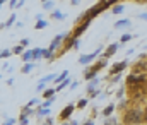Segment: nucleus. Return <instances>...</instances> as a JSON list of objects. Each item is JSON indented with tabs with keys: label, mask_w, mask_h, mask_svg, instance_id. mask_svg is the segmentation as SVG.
I'll return each mask as SVG.
<instances>
[{
	"label": "nucleus",
	"mask_w": 147,
	"mask_h": 125,
	"mask_svg": "<svg viewBox=\"0 0 147 125\" xmlns=\"http://www.w3.org/2000/svg\"><path fill=\"white\" fill-rule=\"evenodd\" d=\"M21 45H22V46L26 48V46L29 45V40H28V38H24V40H21Z\"/></svg>",
	"instance_id": "35"
},
{
	"label": "nucleus",
	"mask_w": 147,
	"mask_h": 125,
	"mask_svg": "<svg viewBox=\"0 0 147 125\" xmlns=\"http://www.w3.org/2000/svg\"><path fill=\"white\" fill-rule=\"evenodd\" d=\"M53 5H55V3H53L51 0H48V2H43V9H45V10H48V12H50V10H53Z\"/></svg>",
	"instance_id": "27"
},
{
	"label": "nucleus",
	"mask_w": 147,
	"mask_h": 125,
	"mask_svg": "<svg viewBox=\"0 0 147 125\" xmlns=\"http://www.w3.org/2000/svg\"><path fill=\"white\" fill-rule=\"evenodd\" d=\"M123 10H125V7H123L121 3H116V5H113V9H111V12L116 14V16H118V14H123Z\"/></svg>",
	"instance_id": "19"
},
{
	"label": "nucleus",
	"mask_w": 147,
	"mask_h": 125,
	"mask_svg": "<svg viewBox=\"0 0 147 125\" xmlns=\"http://www.w3.org/2000/svg\"><path fill=\"white\" fill-rule=\"evenodd\" d=\"M113 110H115V105H108V106L103 110V115H105V117H110L111 113H113Z\"/></svg>",
	"instance_id": "24"
},
{
	"label": "nucleus",
	"mask_w": 147,
	"mask_h": 125,
	"mask_svg": "<svg viewBox=\"0 0 147 125\" xmlns=\"http://www.w3.org/2000/svg\"><path fill=\"white\" fill-rule=\"evenodd\" d=\"M127 67H128V62H127V60H121V62L115 64V65L110 69V76H116V74H120V72L125 70Z\"/></svg>",
	"instance_id": "7"
},
{
	"label": "nucleus",
	"mask_w": 147,
	"mask_h": 125,
	"mask_svg": "<svg viewBox=\"0 0 147 125\" xmlns=\"http://www.w3.org/2000/svg\"><path fill=\"white\" fill-rule=\"evenodd\" d=\"M55 77H57V74H48V76H45L39 82H45V84H48L50 81H55Z\"/></svg>",
	"instance_id": "22"
},
{
	"label": "nucleus",
	"mask_w": 147,
	"mask_h": 125,
	"mask_svg": "<svg viewBox=\"0 0 147 125\" xmlns=\"http://www.w3.org/2000/svg\"><path fill=\"white\" fill-rule=\"evenodd\" d=\"M98 84H99V77H96V79H91V81H89V84H87V93L94 91Z\"/></svg>",
	"instance_id": "17"
},
{
	"label": "nucleus",
	"mask_w": 147,
	"mask_h": 125,
	"mask_svg": "<svg viewBox=\"0 0 147 125\" xmlns=\"http://www.w3.org/2000/svg\"><path fill=\"white\" fill-rule=\"evenodd\" d=\"M74 110H75V105H72V103H70V105H67V106L60 111V120H62V122H67V120L72 117Z\"/></svg>",
	"instance_id": "6"
},
{
	"label": "nucleus",
	"mask_w": 147,
	"mask_h": 125,
	"mask_svg": "<svg viewBox=\"0 0 147 125\" xmlns=\"http://www.w3.org/2000/svg\"><path fill=\"white\" fill-rule=\"evenodd\" d=\"M70 3H72V5H77V3H79V0H70Z\"/></svg>",
	"instance_id": "39"
},
{
	"label": "nucleus",
	"mask_w": 147,
	"mask_h": 125,
	"mask_svg": "<svg viewBox=\"0 0 147 125\" xmlns=\"http://www.w3.org/2000/svg\"><path fill=\"white\" fill-rule=\"evenodd\" d=\"M132 38H135V36H134V34H130V33H125V34H123V36H121V40H120V43H121V45H123V43L130 41V40H132Z\"/></svg>",
	"instance_id": "25"
},
{
	"label": "nucleus",
	"mask_w": 147,
	"mask_h": 125,
	"mask_svg": "<svg viewBox=\"0 0 147 125\" xmlns=\"http://www.w3.org/2000/svg\"><path fill=\"white\" fill-rule=\"evenodd\" d=\"M28 124H29V118H28V115L21 113V117H19V125H28Z\"/></svg>",
	"instance_id": "26"
},
{
	"label": "nucleus",
	"mask_w": 147,
	"mask_h": 125,
	"mask_svg": "<svg viewBox=\"0 0 147 125\" xmlns=\"http://www.w3.org/2000/svg\"><path fill=\"white\" fill-rule=\"evenodd\" d=\"M89 24H91L89 21H84V22H80V24H75L74 31L70 33V34H72V38H77V40H79V36H80V34H82L87 28H89Z\"/></svg>",
	"instance_id": "5"
},
{
	"label": "nucleus",
	"mask_w": 147,
	"mask_h": 125,
	"mask_svg": "<svg viewBox=\"0 0 147 125\" xmlns=\"http://www.w3.org/2000/svg\"><path fill=\"white\" fill-rule=\"evenodd\" d=\"M105 125H116V124H115V120H108Z\"/></svg>",
	"instance_id": "38"
},
{
	"label": "nucleus",
	"mask_w": 147,
	"mask_h": 125,
	"mask_svg": "<svg viewBox=\"0 0 147 125\" xmlns=\"http://www.w3.org/2000/svg\"><path fill=\"white\" fill-rule=\"evenodd\" d=\"M41 2H48V0H41Z\"/></svg>",
	"instance_id": "42"
},
{
	"label": "nucleus",
	"mask_w": 147,
	"mask_h": 125,
	"mask_svg": "<svg viewBox=\"0 0 147 125\" xmlns=\"http://www.w3.org/2000/svg\"><path fill=\"white\" fill-rule=\"evenodd\" d=\"M24 51H26V50H24V46H22V45H17L16 48H12V53H14V55H21V57H22V53H24Z\"/></svg>",
	"instance_id": "20"
},
{
	"label": "nucleus",
	"mask_w": 147,
	"mask_h": 125,
	"mask_svg": "<svg viewBox=\"0 0 147 125\" xmlns=\"http://www.w3.org/2000/svg\"><path fill=\"white\" fill-rule=\"evenodd\" d=\"M63 125H69V124H63Z\"/></svg>",
	"instance_id": "44"
},
{
	"label": "nucleus",
	"mask_w": 147,
	"mask_h": 125,
	"mask_svg": "<svg viewBox=\"0 0 147 125\" xmlns=\"http://www.w3.org/2000/svg\"><path fill=\"white\" fill-rule=\"evenodd\" d=\"M16 19H17V16H16V14H12V16H10V17H9L3 24H0V29H3V28H10V26L16 22Z\"/></svg>",
	"instance_id": "11"
},
{
	"label": "nucleus",
	"mask_w": 147,
	"mask_h": 125,
	"mask_svg": "<svg viewBox=\"0 0 147 125\" xmlns=\"http://www.w3.org/2000/svg\"><path fill=\"white\" fill-rule=\"evenodd\" d=\"M106 64H108V58H105V57H101L96 64H92L91 67H87L86 70H84V79L86 81H91V79H96V76H98V72L101 70V69H105L106 67Z\"/></svg>",
	"instance_id": "1"
},
{
	"label": "nucleus",
	"mask_w": 147,
	"mask_h": 125,
	"mask_svg": "<svg viewBox=\"0 0 147 125\" xmlns=\"http://www.w3.org/2000/svg\"><path fill=\"white\" fill-rule=\"evenodd\" d=\"M12 55V50H9V48H3L2 51H0V60H3V58H9Z\"/></svg>",
	"instance_id": "21"
},
{
	"label": "nucleus",
	"mask_w": 147,
	"mask_h": 125,
	"mask_svg": "<svg viewBox=\"0 0 147 125\" xmlns=\"http://www.w3.org/2000/svg\"><path fill=\"white\" fill-rule=\"evenodd\" d=\"M45 125H50V124H45Z\"/></svg>",
	"instance_id": "43"
},
{
	"label": "nucleus",
	"mask_w": 147,
	"mask_h": 125,
	"mask_svg": "<svg viewBox=\"0 0 147 125\" xmlns=\"http://www.w3.org/2000/svg\"><path fill=\"white\" fill-rule=\"evenodd\" d=\"M36 113L39 117H46V115H50V108H39Z\"/></svg>",
	"instance_id": "28"
},
{
	"label": "nucleus",
	"mask_w": 147,
	"mask_h": 125,
	"mask_svg": "<svg viewBox=\"0 0 147 125\" xmlns=\"http://www.w3.org/2000/svg\"><path fill=\"white\" fill-rule=\"evenodd\" d=\"M34 65H36V64H31V62H29V64H22V69H21L22 74H29V72H33Z\"/></svg>",
	"instance_id": "16"
},
{
	"label": "nucleus",
	"mask_w": 147,
	"mask_h": 125,
	"mask_svg": "<svg viewBox=\"0 0 147 125\" xmlns=\"http://www.w3.org/2000/svg\"><path fill=\"white\" fill-rule=\"evenodd\" d=\"M82 125H94V122H92V120H86Z\"/></svg>",
	"instance_id": "37"
},
{
	"label": "nucleus",
	"mask_w": 147,
	"mask_h": 125,
	"mask_svg": "<svg viewBox=\"0 0 147 125\" xmlns=\"http://www.w3.org/2000/svg\"><path fill=\"white\" fill-rule=\"evenodd\" d=\"M139 19H142V21H147V12H140V14H139Z\"/></svg>",
	"instance_id": "34"
},
{
	"label": "nucleus",
	"mask_w": 147,
	"mask_h": 125,
	"mask_svg": "<svg viewBox=\"0 0 147 125\" xmlns=\"http://www.w3.org/2000/svg\"><path fill=\"white\" fill-rule=\"evenodd\" d=\"M134 2H147V0H134Z\"/></svg>",
	"instance_id": "41"
},
{
	"label": "nucleus",
	"mask_w": 147,
	"mask_h": 125,
	"mask_svg": "<svg viewBox=\"0 0 147 125\" xmlns=\"http://www.w3.org/2000/svg\"><path fill=\"white\" fill-rule=\"evenodd\" d=\"M14 124H16V120H14V118H7L2 125H14Z\"/></svg>",
	"instance_id": "33"
},
{
	"label": "nucleus",
	"mask_w": 147,
	"mask_h": 125,
	"mask_svg": "<svg viewBox=\"0 0 147 125\" xmlns=\"http://www.w3.org/2000/svg\"><path fill=\"white\" fill-rule=\"evenodd\" d=\"M77 86H79V82H77V81H72V84H70V87H69V89L72 91V89H75Z\"/></svg>",
	"instance_id": "36"
},
{
	"label": "nucleus",
	"mask_w": 147,
	"mask_h": 125,
	"mask_svg": "<svg viewBox=\"0 0 147 125\" xmlns=\"http://www.w3.org/2000/svg\"><path fill=\"white\" fill-rule=\"evenodd\" d=\"M70 84H72V81H70V77H67V79H65L63 82H62V84H58V86H57L55 89H57V91H63L65 87H70Z\"/></svg>",
	"instance_id": "18"
},
{
	"label": "nucleus",
	"mask_w": 147,
	"mask_h": 125,
	"mask_svg": "<svg viewBox=\"0 0 147 125\" xmlns=\"http://www.w3.org/2000/svg\"><path fill=\"white\" fill-rule=\"evenodd\" d=\"M0 79H2V76H0Z\"/></svg>",
	"instance_id": "45"
},
{
	"label": "nucleus",
	"mask_w": 147,
	"mask_h": 125,
	"mask_svg": "<svg viewBox=\"0 0 147 125\" xmlns=\"http://www.w3.org/2000/svg\"><path fill=\"white\" fill-rule=\"evenodd\" d=\"M98 94H101V93H99V89H94V91H91V93H89V98H94V96H98Z\"/></svg>",
	"instance_id": "32"
},
{
	"label": "nucleus",
	"mask_w": 147,
	"mask_h": 125,
	"mask_svg": "<svg viewBox=\"0 0 147 125\" xmlns=\"http://www.w3.org/2000/svg\"><path fill=\"white\" fill-rule=\"evenodd\" d=\"M45 57V48H34L33 50V60L38 62V60H41Z\"/></svg>",
	"instance_id": "10"
},
{
	"label": "nucleus",
	"mask_w": 147,
	"mask_h": 125,
	"mask_svg": "<svg viewBox=\"0 0 147 125\" xmlns=\"http://www.w3.org/2000/svg\"><path fill=\"white\" fill-rule=\"evenodd\" d=\"M132 21L130 19H120L118 22H115V29H123V28H130Z\"/></svg>",
	"instance_id": "9"
},
{
	"label": "nucleus",
	"mask_w": 147,
	"mask_h": 125,
	"mask_svg": "<svg viewBox=\"0 0 147 125\" xmlns=\"http://www.w3.org/2000/svg\"><path fill=\"white\" fill-rule=\"evenodd\" d=\"M33 60V50H26L24 53H22V62L24 64H29Z\"/></svg>",
	"instance_id": "13"
},
{
	"label": "nucleus",
	"mask_w": 147,
	"mask_h": 125,
	"mask_svg": "<svg viewBox=\"0 0 147 125\" xmlns=\"http://www.w3.org/2000/svg\"><path fill=\"white\" fill-rule=\"evenodd\" d=\"M142 120H147L146 115H144V111H142V110H137V108L130 110V111L125 115V122H127V124L135 125V124H140Z\"/></svg>",
	"instance_id": "2"
},
{
	"label": "nucleus",
	"mask_w": 147,
	"mask_h": 125,
	"mask_svg": "<svg viewBox=\"0 0 147 125\" xmlns=\"http://www.w3.org/2000/svg\"><path fill=\"white\" fill-rule=\"evenodd\" d=\"M50 17H51V19H55V21H63V19H65V14H63V12H60V10H53Z\"/></svg>",
	"instance_id": "12"
},
{
	"label": "nucleus",
	"mask_w": 147,
	"mask_h": 125,
	"mask_svg": "<svg viewBox=\"0 0 147 125\" xmlns=\"http://www.w3.org/2000/svg\"><path fill=\"white\" fill-rule=\"evenodd\" d=\"M46 26H48V21L43 19V21H38L36 24H34V29H45Z\"/></svg>",
	"instance_id": "23"
},
{
	"label": "nucleus",
	"mask_w": 147,
	"mask_h": 125,
	"mask_svg": "<svg viewBox=\"0 0 147 125\" xmlns=\"http://www.w3.org/2000/svg\"><path fill=\"white\" fill-rule=\"evenodd\" d=\"M55 93H57V89H55V87H46V89L43 91V96H45L46 99H50V98H53V96H55Z\"/></svg>",
	"instance_id": "14"
},
{
	"label": "nucleus",
	"mask_w": 147,
	"mask_h": 125,
	"mask_svg": "<svg viewBox=\"0 0 147 125\" xmlns=\"http://www.w3.org/2000/svg\"><path fill=\"white\" fill-rule=\"evenodd\" d=\"M86 105H87V99H86V98H82V99H79V101H77V108H79V110L86 108Z\"/></svg>",
	"instance_id": "29"
},
{
	"label": "nucleus",
	"mask_w": 147,
	"mask_h": 125,
	"mask_svg": "<svg viewBox=\"0 0 147 125\" xmlns=\"http://www.w3.org/2000/svg\"><path fill=\"white\" fill-rule=\"evenodd\" d=\"M3 2H5V0H0V7H2V5H3Z\"/></svg>",
	"instance_id": "40"
},
{
	"label": "nucleus",
	"mask_w": 147,
	"mask_h": 125,
	"mask_svg": "<svg viewBox=\"0 0 147 125\" xmlns=\"http://www.w3.org/2000/svg\"><path fill=\"white\" fill-rule=\"evenodd\" d=\"M147 82V74H128V77H127V84L128 86H144Z\"/></svg>",
	"instance_id": "3"
},
{
	"label": "nucleus",
	"mask_w": 147,
	"mask_h": 125,
	"mask_svg": "<svg viewBox=\"0 0 147 125\" xmlns=\"http://www.w3.org/2000/svg\"><path fill=\"white\" fill-rule=\"evenodd\" d=\"M101 50H103V48L99 46V48H98V50H96L94 53H87V55H82V57L79 58V64H80V65H86V67H87L89 64H92V62L96 60V57H99V55H101Z\"/></svg>",
	"instance_id": "4"
},
{
	"label": "nucleus",
	"mask_w": 147,
	"mask_h": 125,
	"mask_svg": "<svg viewBox=\"0 0 147 125\" xmlns=\"http://www.w3.org/2000/svg\"><path fill=\"white\" fill-rule=\"evenodd\" d=\"M34 105H36V106L39 105V99H38V98H33V99L28 103V106H29V108H31V106H34Z\"/></svg>",
	"instance_id": "30"
},
{
	"label": "nucleus",
	"mask_w": 147,
	"mask_h": 125,
	"mask_svg": "<svg viewBox=\"0 0 147 125\" xmlns=\"http://www.w3.org/2000/svg\"><path fill=\"white\" fill-rule=\"evenodd\" d=\"M120 46H121V43H111L110 46L106 48V51H105V55H103V57H105V58H110V57H113V55L118 51V48H120Z\"/></svg>",
	"instance_id": "8"
},
{
	"label": "nucleus",
	"mask_w": 147,
	"mask_h": 125,
	"mask_svg": "<svg viewBox=\"0 0 147 125\" xmlns=\"http://www.w3.org/2000/svg\"><path fill=\"white\" fill-rule=\"evenodd\" d=\"M67 77H69V70H63L62 74H58V76L55 77V82H57V84H62L65 79H67Z\"/></svg>",
	"instance_id": "15"
},
{
	"label": "nucleus",
	"mask_w": 147,
	"mask_h": 125,
	"mask_svg": "<svg viewBox=\"0 0 147 125\" xmlns=\"http://www.w3.org/2000/svg\"><path fill=\"white\" fill-rule=\"evenodd\" d=\"M45 89H46V84H45V82H38L36 91H45Z\"/></svg>",
	"instance_id": "31"
}]
</instances>
